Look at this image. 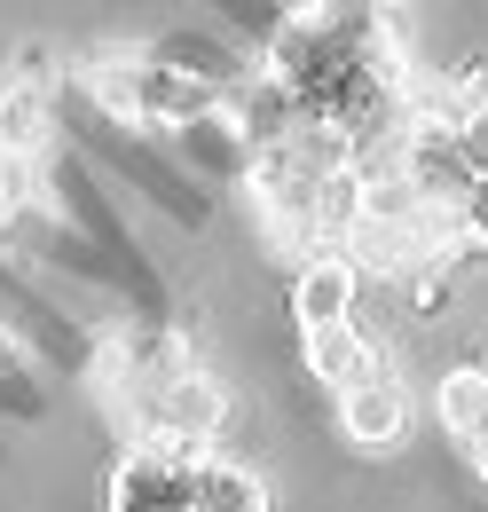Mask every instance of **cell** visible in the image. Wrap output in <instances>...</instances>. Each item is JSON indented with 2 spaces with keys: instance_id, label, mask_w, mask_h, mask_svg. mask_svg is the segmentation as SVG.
<instances>
[{
  "instance_id": "obj_10",
  "label": "cell",
  "mask_w": 488,
  "mask_h": 512,
  "mask_svg": "<svg viewBox=\"0 0 488 512\" xmlns=\"http://www.w3.org/2000/svg\"><path fill=\"white\" fill-rule=\"evenodd\" d=\"M40 158H24V150H0V221H32V205H40Z\"/></svg>"
},
{
  "instance_id": "obj_1",
  "label": "cell",
  "mask_w": 488,
  "mask_h": 512,
  "mask_svg": "<svg viewBox=\"0 0 488 512\" xmlns=\"http://www.w3.org/2000/svg\"><path fill=\"white\" fill-rule=\"evenodd\" d=\"M119 402H126L134 442H189V449H205L221 426H229V394L205 379V371H174V379H150V386H119Z\"/></svg>"
},
{
  "instance_id": "obj_11",
  "label": "cell",
  "mask_w": 488,
  "mask_h": 512,
  "mask_svg": "<svg viewBox=\"0 0 488 512\" xmlns=\"http://www.w3.org/2000/svg\"><path fill=\"white\" fill-rule=\"evenodd\" d=\"M457 134L473 142V158L488 166V87H473V103H465V119H457Z\"/></svg>"
},
{
  "instance_id": "obj_13",
  "label": "cell",
  "mask_w": 488,
  "mask_h": 512,
  "mask_svg": "<svg viewBox=\"0 0 488 512\" xmlns=\"http://www.w3.org/2000/svg\"><path fill=\"white\" fill-rule=\"evenodd\" d=\"M0 363H8V331H0Z\"/></svg>"
},
{
  "instance_id": "obj_3",
  "label": "cell",
  "mask_w": 488,
  "mask_h": 512,
  "mask_svg": "<svg viewBox=\"0 0 488 512\" xmlns=\"http://www.w3.org/2000/svg\"><path fill=\"white\" fill-rule=\"evenodd\" d=\"M339 426H347L355 449H394L410 434V394L386 371H363L355 386H339Z\"/></svg>"
},
{
  "instance_id": "obj_12",
  "label": "cell",
  "mask_w": 488,
  "mask_h": 512,
  "mask_svg": "<svg viewBox=\"0 0 488 512\" xmlns=\"http://www.w3.org/2000/svg\"><path fill=\"white\" fill-rule=\"evenodd\" d=\"M457 221H465V229H473V237H488V182H481V190H473V205H465V213H457Z\"/></svg>"
},
{
  "instance_id": "obj_4",
  "label": "cell",
  "mask_w": 488,
  "mask_h": 512,
  "mask_svg": "<svg viewBox=\"0 0 488 512\" xmlns=\"http://www.w3.org/2000/svg\"><path fill=\"white\" fill-rule=\"evenodd\" d=\"M355 292H363V276L347 268L339 253H315L292 276V316H300V331H315V323H347L355 316Z\"/></svg>"
},
{
  "instance_id": "obj_5",
  "label": "cell",
  "mask_w": 488,
  "mask_h": 512,
  "mask_svg": "<svg viewBox=\"0 0 488 512\" xmlns=\"http://www.w3.org/2000/svg\"><path fill=\"white\" fill-rule=\"evenodd\" d=\"M441 426L457 434V449L473 457V473L488 481V371H449L441 379Z\"/></svg>"
},
{
  "instance_id": "obj_7",
  "label": "cell",
  "mask_w": 488,
  "mask_h": 512,
  "mask_svg": "<svg viewBox=\"0 0 488 512\" xmlns=\"http://www.w3.org/2000/svg\"><path fill=\"white\" fill-rule=\"evenodd\" d=\"M307 371H315V386H355L363 371H378V355H370V339L355 331V323H315L307 331Z\"/></svg>"
},
{
  "instance_id": "obj_8",
  "label": "cell",
  "mask_w": 488,
  "mask_h": 512,
  "mask_svg": "<svg viewBox=\"0 0 488 512\" xmlns=\"http://www.w3.org/2000/svg\"><path fill=\"white\" fill-rule=\"evenodd\" d=\"M197 512H268V481L237 457H197Z\"/></svg>"
},
{
  "instance_id": "obj_2",
  "label": "cell",
  "mask_w": 488,
  "mask_h": 512,
  "mask_svg": "<svg viewBox=\"0 0 488 512\" xmlns=\"http://www.w3.org/2000/svg\"><path fill=\"white\" fill-rule=\"evenodd\" d=\"M197 457L189 442H134L111 473V512H197Z\"/></svg>"
},
{
  "instance_id": "obj_9",
  "label": "cell",
  "mask_w": 488,
  "mask_h": 512,
  "mask_svg": "<svg viewBox=\"0 0 488 512\" xmlns=\"http://www.w3.org/2000/svg\"><path fill=\"white\" fill-rule=\"evenodd\" d=\"M150 56H158V64H174V71H189V79H205V87H237V79H244L237 56H229V48H213V40H197V32H174V40H158Z\"/></svg>"
},
{
  "instance_id": "obj_6",
  "label": "cell",
  "mask_w": 488,
  "mask_h": 512,
  "mask_svg": "<svg viewBox=\"0 0 488 512\" xmlns=\"http://www.w3.org/2000/svg\"><path fill=\"white\" fill-rule=\"evenodd\" d=\"M48 134H56V103H48V87H40V79H8V87H0V150L40 158Z\"/></svg>"
}]
</instances>
